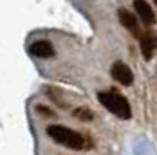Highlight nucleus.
<instances>
[{"instance_id": "nucleus-1", "label": "nucleus", "mask_w": 157, "mask_h": 155, "mask_svg": "<svg viewBox=\"0 0 157 155\" xmlns=\"http://www.w3.org/2000/svg\"><path fill=\"white\" fill-rule=\"evenodd\" d=\"M46 132L58 145H64V146L72 148V150H83L85 148V138L81 134H78L76 130L69 129V127L51 123V125H48Z\"/></svg>"}, {"instance_id": "nucleus-6", "label": "nucleus", "mask_w": 157, "mask_h": 155, "mask_svg": "<svg viewBox=\"0 0 157 155\" xmlns=\"http://www.w3.org/2000/svg\"><path fill=\"white\" fill-rule=\"evenodd\" d=\"M30 53L37 58H51L55 55V49L48 41H36L30 44Z\"/></svg>"}, {"instance_id": "nucleus-9", "label": "nucleus", "mask_w": 157, "mask_h": 155, "mask_svg": "<svg viewBox=\"0 0 157 155\" xmlns=\"http://www.w3.org/2000/svg\"><path fill=\"white\" fill-rule=\"evenodd\" d=\"M155 6H157V0H155Z\"/></svg>"}, {"instance_id": "nucleus-4", "label": "nucleus", "mask_w": 157, "mask_h": 155, "mask_svg": "<svg viewBox=\"0 0 157 155\" xmlns=\"http://www.w3.org/2000/svg\"><path fill=\"white\" fill-rule=\"evenodd\" d=\"M134 9L140 16V20L143 21V25L150 27V25L155 23V14H154V11H152V7L147 0H134Z\"/></svg>"}, {"instance_id": "nucleus-8", "label": "nucleus", "mask_w": 157, "mask_h": 155, "mask_svg": "<svg viewBox=\"0 0 157 155\" xmlns=\"http://www.w3.org/2000/svg\"><path fill=\"white\" fill-rule=\"evenodd\" d=\"M74 115H76L78 118H81V120H92V113L88 111L86 108H78Z\"/></svg>"}, {"instance_id": "nucleus-7", "label": "nucleus", "mask_w": 157, "mask_h": 155, "mask_svg": "<svg viewBox=\"0 0 157 155\" xmlns=\"http://www.w3.org/2000/svg\"><path fill=\"white\" fill-rule=\"evenodd\" d=\"M140 46H141L145 60H150L152 58V53H154V39L147 34H141V37H140Z\"/></svg>"}, {"instance_id": "nucleus-5", "label": "nucleus", "mask_w": 157, "mask_h": 155, "mask_svg": "<svg viewBox=\"0 0 157 155\" xmlns=\"http://www.w3.org/2000/svg\"><path fill=\"white\" fill-rule=\"evenodd\" d=\"M118 20H120L122 25L127 28L129 32H132V34L138 37V41H140L141 34H140V28H138V20H136L134 14L129 13V11H125V9H120V11H118Z\"/></svg>"}, {"instance_id": "nucleus-3", "label": "nucleus", "mask_w": 157, "mask_h": 155, "mask_svg": "<svg viewBox=\"0 0 157 155\" xmlns=\"http://www.w3.org/2000/svg\"><path fill=\"white\" fill-rule=\"evenodd\" d=\"M111 76H113L115 81H118L120 85H125V86H131L132 81H134L132 70L129 69V65H125L124 62H115L113 63V67H111Z\"/></svg>"}, {"instance_id": "nucleus-2", "label": "nucleus", "mask_w": 157, "mask_h": 155, "mask_svg": "<svg viewBox=\"0 0 157 155\" xmlns=\"http://www.w3.org/2000/svg\"><path fill=\"white\" fill-rule=\"evenodd\" d=\"M99 102L106 108L109 113H113L115 116H118L122 120H129L132 116L131 111V104L127 102V99L122 97L120 93H115V92H101L97 93Z\"/></svg>"}]
</instances>
